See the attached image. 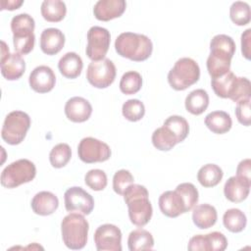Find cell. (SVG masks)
I'll use <instances>...</instances> for the list:
<instances>
[{
  "mask_svg": "<svg viewBox=\"0 0 251 251\" xmlns=\"http://www.w3.org/2000/svg\"><path fill=\"white\" fill-rule=\"evenodd\" d=\"M229 17L236 25H246L250 22L251 14L248 3L243 1H235L229 8Z\"/></svg>",
  "mask_w": 251,
  "mask_h": 251,
  "instance_id": "obj_35",
  "label": "cell"
},
{
  "mask_svg": "<svg viewBox=\"0 0 251 251\" xmlns=\"http://www.w3.org/2000/svg\"><path fill=\"white\" fill-rule=\"evenodd\" d=\"M111 35L107 28L91 26L87 31L86 55L92 61H100L105 58L110 47Z\"/></svg>",
  "mask_w": 251,
  "mask_h": 251,
  "instance_id": "obj_11",
  "label": "cell"
},
{
  "mask_svg": "<svg viewBox=\"0 0 251 251\" xmlns=\"http://www.w3.org/2000/svg\"><path fill=\"white\" fill-rule=\"evenodd\" d=\"M158 203L161 212L169 218H176L187 212L184 200L176 189L163 192Z\"/></svg>",
  "mask_w": 251,
  "mask_h": 251,
  "instance_id": "obj_15",
  "label": "cell"
},
{
  "mask_svg": "<svg viewBox=\"0 0 251 251\" xmlns=\"http://www.w3.org/2000/svg\"><path fill=\"white\" fill-rule=\"evenodd\" d=\"M91 114L92 106L83 97L75 96L66 102L65 115L74 123H83L90 118Z\"/></svg>",
  "mask_w": 251,
  "mask_h": 251,
  "instance_id": "obj_16",
  "label": "cell"
},
{
  "mask_svg": "<svg viewBox=\"0 0 251 251\" xmlns=\"http://www.w3.org/2000/svg\"><path fill=\"white\" fill-rule=\"evenodd\" d=\"M40 12L45 21L58 23L65 18L67 7L65 2L60 0H45L41 4Z\"/></svg>",
  "mask_w": 251,
  "mask_h": 251,
  "instance_id": "obj_26",
  "label": "cell"
},
{
  "mask_svg": "<svg viewBox=\"0 0 251 251\" xmlns=\"http://www.w3.org/2000/svg\"><path fill=\"white\" fill-rule=\"evenodd\" d=\"M212 245V251H224L227 246L226 237L219 231H212L209 233Z\"/></svg>",
  "mask_w": 251,
  "mask_h": 251,
  "instance_id": "obj_43",
  "label": "cell"
},
{
  "mask_svg": "<svg viewBox=\"0 0 251 251\" xmlns=\"http://www.w3.org/2000/svg\"><path fill=\"white\" fill-rule=\"evenodd\" d=\"M250 94H251V83L249 79L246 77L237 76L229 99L234 103H237L241 100L249 99Z\"/></svg>",
  "mask_w": 251,
  "mask_h": 251,
  "instance_id": "obj_39",
  "label": "cell"
},
{
  "mask_svg": "<svg viewBox=\"0 0 251 251\" xmlns=\"http://www.w3.org/2000/svg\"><path fill=\"white\" fill-rule=\"evenodd\" d=\"M94 242L98 251H121L122 231L112 224H104L94 232Z\"/></svg>",
  "mask_w": 251,
  "mask_h": 251,
  "instance_id": "obj_13",
  "label": "cell"
},
{
  "mask_svg": "<svg viewBox=\"0 0 251 251\" xmlns=\"http://www.w3.org/2000/svg\"><path fill=\"white\" fill-rule=\"evenodd\" d=\"M35 176V165L27 159H20L11 163L2 171L1 184L6 188H15L31 181Z\"/></svg>",
  "mask_w": 251,
  "mask_h": 251,
  "instance_id": "obj_7",
  "label": "cell"
},
{
  "mask_svg": "<svg viewBox=\"0 0 251 251\" xmlns=\"http://www.w3.org/2000/svg\"><path fill=\"white\" fill-rule=\"evenodd\" d=\"M133 176L127 170H119L113 176V189L119 194L123 195L128 185L133 183Z\"/></svg>",
  "mask_w": 251,
  "mask_h": 251,
  "instance_id": "obj_40",
  "label": "cell"
},
{
  "mask_svg": "<svg viewBox=\"0 0 251 251\" xmlns=\"http://www.w3.org/2000/svg\"><path fill=\"white\" fill-rule=\"evenodd\" d=\"M89 225L83 215L70 213L61 223L62 239L65 245L72 250L82 249L87 242Z\"/></svg>",
  "mask_w": 251,
  "mask_h": 251,
  "instance_id": "obj_4",
  "label": "cell"
},
{
  "mask_svg": "<svg viewBox=\"0 0 251 251\" xmlns=\"http://www.w3.org/2000/svg\"><path fill=\"white\" fill-rule=\"evenodd\" d=\"M200 68L191 58L178 59L168 74V81L172 88L177 91L184 90L199 80Z\"/></svg>",
  "mask_w": 251,
  "mask_h": 251,
  "instance_id": "obj_6",
  "label": "cell"
},
{
  "mask_svg": "<svg viewBox=\"0 0 251 251\" xmlns=\"http://www.w3.org/2000/svg\"><path fill=\"white\" fill-rule=\"evenodd\" d=\"M235 116L237 121L245 126H249L251 124V113H250V98L241 100L236 103Z\"/></svg>",
  "mask_w": 251,
  "mask_h": 251,
  "instance_id": "obj_42",
  "label": "cell"
},
{
  "mask_svg": "<svg viewBox=\"0 0 251 251\" xmlns=\"http://www.w3.org/2000/svg\"><path fill=\"white\" fill-rule=\"evenodd\" d=\"M223 223L227 230L236 233L242 231L245 228L247 219L241 210L237 208H231L225 212L223 216Z\"/></svg>",
  "mask_w": 251,
  "mask_h": 251,
  "instance_id": "obj_30",
  "label": "cell"
},
{
  "mask_svg": "<svg viewBox=\"0 0 251 251\" xmlns=\"http://www.w3.org/2000/svg\"><path fill=\"white\" fill-rule=\"evenodd\" d=\"M72 157V150L69 144L59 143L55 145L49 154V161L52 167L60 169L65 167Z\"/></svg>",
  "mask_w": 251,
  "mask_h": 251,
  "instance_id": "obj_34",
  "label": "cell"
},
{
  "mask_svg": "<svg viewBox=\"0 0 251 251\" xmlns=\"http://www.w3.org/2000/svg\"><path fill=\"white\" fill-rule=\"evenodd\" d=\"M223 176V170L218 165L206 164L199 169L197 179L204 187H214L221 182Z\"/></svg>",
  "mask_w": 251,
  "mask_h": 251,
  "instance_id": "obj_28",
  "label": "cell"
},
{
  "mask_svg": "<svg viewBox=\"0 0 251 251\" xmlns=\"http://www.w3.org/2000/svg\"><path fill=\"white\" fill-rule=\"evenodd\" d=\"M30 126L29 116L23 111H13L9 113L3 123L1 129L2 139L10 144H20L25 137Z\"/></svg>",
  "mask_w": 251,
  "mask_h": 251,
  "instance_id": "obj_8",
  "label": "cell"
},
{
  "mask_svg": "<svg viewBox=\"0 0 251 251\" xmlns=\"http://www.w3.org/2000/svg\"><path fill=\"white\" fill-rule=\"evenodd\" d=\"M116 52L126 59L134 62L147 60L153 51L151 39L140 33L123 32L115 41Z\"/></svg>",
  "mask_w": 251,
  "mask_h": 251,
  "instance_id": "obj_3",
  "label": "cell"
},
{
  "mask_svg": "<svg viewBox=\"0 0 251 251\" xmlns=\"http://www.w3.org/2000/svg\"><path fill=\"white\" fill-rule=\"evenodd\" d=\"M123 116L130 122L140 121L145 114L144 104L138 99H129L123 104Z\"/></svg>",
  "mask_w": 251,
  "mask_h": 251,
  "instance_id": "obj_36",
  "label": "cell"
},
{
  "mask_svg": "<svg viewBox=\"0 0 251 251\" xmlns=\"http://www.w3.org/2000/svg\"><path fill=\"white\" fill-rule=\"evenodd\" d=\"M124 200L127 205L130 222L137 226H144L151 220L153 209L148 199L149 193L145 186L131 183L125 190Z\"/></svg>",
  "mask_w": 251,
  "mask_h": 251,
  "instance_id": "obj_2",
  "label": "cell"
},
{
  "mask_svg": "<svg viewBox=\"0 0 251 251\" xmlns=\"http://www.w3.org/2000/svg\"><path fill=\"white\" fill-rule=\"evenodd\" d=\"M187 249L189 251H212L209 233L192 236L188 242Z\"/></svg>",
  "mask_w": 251,
  "mask_h": 251,
  "instance_id": "obj_41",
  "label": "cell"
},
{
  "mask_svg": "<svg viewBox=\"0 0 251 251\" xmlns=\"http://www.w3.org/2000/svg\"><path fill=\"white\" fill-rule=\"evenodd\" d=\"M127 246L130 251L151 250L154 246V238L148 230L137 228L129 233Z\"/></svg>",
  "mask_w": 251,
  "mask_h": 251,
  "instance_id": "obj_27",
  "label": "cell"
},
{
  "mask_svg": "<svg viewBox=\"0 0 251 251\" xmlns=\"http://www.w3.org/2000/svg\"><path fill=\"white\" fill-rule=\"evenodd\" d=\"M28 83L32 90L38 93L51 91L56 83V75L53 70L45 65L34 68L28 77Z\"/></svg>",
  "mask_w": 251,
  "mask_h": 251,
  "instance_id": "obj_14",
  "label": "cell"
},
{
  "mask_svg": "<svg viewBox=\"0 0 251 251\" xmlns=\"http://www.w3.org/2000/svg\"><path fill=\"white\" fill-rule=\"evenodd\" d=\"M251 28H247L242 34H241V52L245 59L250 60V47H251Z\"/></svg>",
  "mask_w": 251,
  "mask_h": 251,
  "instance_id": "obj_45",
  "label": "cell"
},
{
  "mask_svg": "<svg viewBox=\"0 0 251 251\" xmlns=\"http://www.w3.org/2000/svg\"><path fill=\"white\" fill-rule=\"evenodd\" d=\"M0 63L1 74L8 80L19 79L25 71V62L19 53H11Z\"/></svg>",
  "mask_w": 251,
  "mask_h": 251,
  "instance_id": "obj_21",
  "label": "cell"
},
{
  "mask_svg": "<svg viewBox=\"0 0 251 251\" xmlns=\"http://www.w3.org/2000/svg\"><path fill=\"white\" fill-rule=\"evenodd\" d=\"M85 184L94 191L103 190L107 186V176L104 171L93 169L88 171L84 176Z\"/></svg>",
  "mask_w": 251,
  "mask_h": 251,
  "instance_id": "obj_38",
  "label": "cell"
},
{
  "mask_svg": "<svg viewBox=\"0 0 251 251\" xmlns=\"http://www.w3.org/2000/svg\"><path fill=\"white\" fill-rule=\"evenodd\" d=\"M163 126L172 131L178 143L183 141L187 137L189 132L188 122L181 116L174 115L169 117L164 122Z\"/></svg>",
  "mask_w": 251,
  "mask_h": 251,
  "instance_id": "obj_32",
  "label": "cell"
},
{
  "mask_svg": "<svg viewBox=\"0 0 251 251\" xmlns=\"http://www.w3.org/2000/svg\"><path fill=\"white\" fill-rule=\"evenodd\" d=\"M206 126L216 134L227 132L232 126V121L228 113L225 111H213L205 118Z\"/></svg>",
  "mask_w": 251,
  "mask_h": 251,
  "instance_id": "obj_24",
  "label": "cell"
},
{
  "mask_svg": "<svg viewBox=\"0 0 251 251\" xmlns=\"http://www.w3.org/2000/svg\"><path fill=\"white\" fill-rule=\"evenodd\" d=\"M126 8L125 0H99L94 5L93 14L97 20L108 22L121 17Z\"/></svg>",
  "mask_w": 251,
  "mask_h": 251,
  "instance_id": "obj_17",
  "label": "cell"
},
{
  "mask_svg": "<svg viewBox=\"0 0 251 251\" xmlns=\"http://www.w3.org/2000/svg\"><path fill=\"white\" fill-rule=\"evenodd\" d=\"M116 77V67L107 58L100 61H92L86 70L88 82L96 88H106L110 86Z\"/></svg>",
  "mask_w": 251,
  "mask_h": 251,
  "instance_id": "obj_9",
  "label": "cell"
},
{
  "mask_svg": "<svg viewBox=\"0 0 251 251\" xmlns=\"http://www.w3.org/2000/svg\"><path fill=\"white\" fill-rule=\"evenodd\" d=\"M218 219L217 210L210 204H200L193 207L192 221L194 225L201 228H209L213 226Z\"/></svg>",
  "mask_w": 251,
  "mask_h": 251,
  "instance_id": "obj_23",
  "label": "cell"
},
{
  "mask_svg": "<svg viewBox=\"0 0 251 251\" xmlns=\"http://www.w3.org/2000/svg\"><path fill=\"white\" fill-rule=\"evenodd\" d=\"M185 109L192 115H201L206 111L209 105V95L204 89H195L191 91L184 101Z\"/></svg>",
  "mask_w": 251,
  "mask_h": 251,
  "instance_id": "obj_25",
  "label": "cell"
},
{
  "mask_svg": "<svg viewBox=\"0 0 251 251\" xmlns=\"http://www.w3.org/2000/svg\"><path fill=\"white\" fill-rule=\"evenodd\" d=\"M24 1L23 0H2L1 1V10H16L19 9L23 5Z\"/></svg>",
  "mask_w": 251,
  "mask_h": 251,
  "instance_id": "obj_46",
  "label": "cell"
},
{
  "mask_svg": "<svg viewBox=\"0 0 251 251\" xmlns=\"http://www.w3.org/2000/svg\"><path fill=\"white\" fill-rule=\"evenodd\" d=\"M236 77L237 76L229 71L221 76L212 78L211 86L215 94L221 98H229L232 93Z\"/></svg>",
  "mask_w": 251,
  "mask_h": 251,
  "instance_id": "obj_29",
  "label": "cell"
},
{
  "mask_svg": "<svg viewBox=\"0 0 251 251\" xmlns=\"http://www.w3.org/2000/svg\"><path fill=\"white\" fill-rule=\"evenodd\" d=\"M251 183L239 178L236 176H230L225 183L224 193L227 200L239 203L245 200L249 194Z\"/></svg>",
  "mask_w": 251,
  "mask_h": 251,
  "instance_id": "obj_20",
  "label": "cell"
},
{
  "mask_svg": "<svg viewBox=\"0 0 251 251\" xmlns=\"http://www.w3.org/2000/svg\"><path fill=\"white\" fill-rule=\"evenodd\" d=\"M176 190L181 195L182 199L184 200L187 212L192 210L193 207L197 204L199 198L198 190L194 186V184L190 182H182L176 186Z\"/></svg>",
  "mask_w": 251,
  "mask_h": 251,
  "instance_id": "obj_37",
  "label": "cell"
},
{
  "mask_svg": "<svg viewBox=\"0 0 251 251\" xmlns=\"http://www.w3.org/2000/svg\"><path fill=\"white\" fill-rule=\"evenodd\" d=\"M78 158L86 164L105 162L111 157L109 145L94 137L82 138L77 146Z\"/></svg>",
  "mask_w": 251,
  "mask_h": 251,
  "instance_id": "obj_10",
  "label": "cell"
},
{
  "mask_svg": "<svg viewBox=\"0 0 251 251\" xmlns=\"http://www.w3.org/2000/svg\"><path fill=\"white\" fill-rule=\"evenodd\" d=\"M142 86V76L135 71H129L123 75L120 80V90L126 95L137 93Z\"/></svg>",
  "mask_w": 251,
  "mask_h": 251,
  "instance_id": "obj_33",
  "label": "cell"
},
{
  "mask_svg": "<svg viewBox=\"0 0 251 251\" xmlns=\"http://www.w3.org/2000/svg\"><path fill=\"white\" fill-rule=\"evenodd\" d=\"M152 143L154 147L160 151H169L178 142L172 131L162 126L152 133Z\"/></svg>",
  "mask_w": 251,
  "mask_h": 251,
  "instance_id": "obj_31",
  "label": "cell"
},
{
  "mask_svg": "<svg viewBox=\"0 0 251 251\" xmlns=\"http://www.w3.org/2000/svg\"><path fill=\"white\" fill-rule=\"evenodd\" d=\"M32 211L39 216H49L59 207L58 197L50 191H40L36 193L30 203Z\"/></svg>",
  "mask_w": 251,
  "mask_h": 251,
  "instance_id": "obj_19",
  "label": "cell"
},
{
  "mask_svg": "<svg viewBox=\"0 0 251 251\" xmlns=\"http://www.w3.org/2000/svg\"><path fill=\"white\" fill-rule=\"evenodd\" d=\"M65 45V35L55 27L45 28L40 35V48L46 55H56Z\"/></svg>",
  "mask_w": 251,
  "mask_h": 251,
  "instance_id": "obj_18",
  "label": "cell"
},
{
  "mask_svg": "<svg viewBox=\"0 0 251 251\" xmlns=\"http://www.w3.org/2000/svg\"><path fill=\"white\" fill-rule=\"evenodd\" d=\"M65 208L68 212L89 215L94 208L93 197L79 186L68 188L64 194Z\"/></svg>",
  "mask_w": 251,
  "mask_h": 251,
  "instance_id": "obj_12",
  "label": "cell"
},
{
  "mask_svg": "<svg viewBox=\"0 0 251 251\" xmlns=\"http://www.w3.org/2000/svg\"><path fill=\"white\" fill-rule=\"evenodd\" d=\"M83 63L79 55L75 52H68L61 57L58 63V69L63 76L67 78H76L82 71Z\"/></svg>",
  "mask_w": 251,
  "mask_h": 251,
  "instance_id": "obj_22",
  "label": "cell"
},
{
  "mask_svg": "<svg viewBox=\"0 0 251 251\" xmlns=\"http://www.w3.org/2000/svg\"><path fill=\"white\" fill-rule=\"evenodd\" d=\"M250 172H251V160L247 158L240 161L236 168V176L251 183Z\"/></svg>",
  "mask_w": 251,
  "mask_h": 251,
  "instance_id": "obj_44",
  "label": "cell"
},
{
  "mask_svg": "<svg viewBox=\"0 0 251 251\" xmlns=\"http://www.w3.org/2000/svg\"><path fill=\"white\" fill-rule=\"evenodd\" d=\"M210 55L207 70L212 78L221 76L230 71L231 59L235 53V43L226 34H217L210 42Z\"/></svg>",
  "mask_w": 251,
  "mask_h": 251,
  "instance_id": "obj_1",
  "label": "cell"
},
{
  "mask_svg": "<svg viewBox=\"0 0 251 251\" xmlns=\"http://www.w3.org/2000/svg\"><path fill=\"white\" fill-rule=\"evenodd\" d=\"M34 20L28 14H19L11 21V30L13 32L14 49L20 55L30 53L34 47L35 36Z\"/></svg>",
  "mask_w": 251,
  "mask_h": 251,
  "instance_id": "obj_5",
  "label": "cell"
}]
</instances>
